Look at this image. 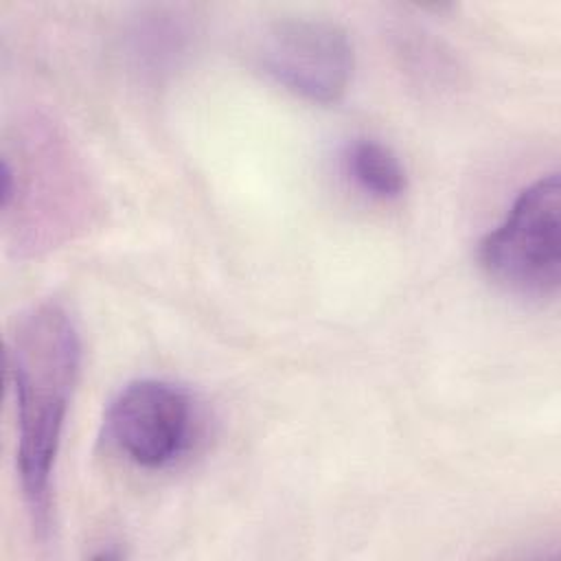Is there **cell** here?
<instances>
[{"label":"cell","instance_id":"277c9868","mask_svg":"<svg viewBox=\"0 0 561 561\" xmlns=\"http://www.w3.org/2000/svg\"><path fill=\"white\" fill-rule=\"evenodd\" d=\"M204 414L182 383L145 377L129 381L110 401L103 419L107 445L127 462L162 471L184 460L197 445Z\"/></svg>","mask_w":561,"mask_h":561},{"label":"cell","instance_id":"7a4b0ae2","mask_svg":"<svg viewBox=\"0 0 561 561\" xmlns=\"http://www.w3.org/2000/svg\"><path fill=\"white\" fill-rule=\"evenodd\" d=\"M0 206L18 250L55 248L81 230L90 213V184L72 147L55 127L35 121L2 153Z\"/></svg>","mask_w":561,"mask_h":561},{"label":"cell","instance_id":"3957f363","mask_svg":"<svg viewBox=\"0 0 561 561\" xmlns=\"http://www.w3.org/2000/svg\"><path fill=\"white\" fill-rule=\"evenodd\" d=\"M482 272L530 300L554 298L561 285V182L546 173L524 186L504 219L478 243Z\"/></svg>","mask_w":561,"mask_h":561},{"label":"cell","instance_id":"8992f818","mask_svg":"<svg viewBox=\"0 0 561 561\" xmlns=\"http://www.w3.org/2000/svg\"><path fill=\"white\" fill-rule=\"evenodd\" d=\"M342 171L364 195L392 202L408 188V173L399 156L381 140L355 138L342 151Z\"/></svg>","mask_w":561,"mask_h":561},{"label":"cell","instance_id":"5b68a950","mask_svg":"<svg viewBox=\"0 0 561 561\" xmlns=\"http://www.w3.org/2000/svg\"><path fill=\"white\" fill-rule=\"evenodd\" d=\"M256 59L283 90L309 103H337L353 79L355 53L348 33L322 18H287L265 28Z\"/></svg>","mask_w":561,"mask_h":561},{"label":"cell","instance_id":"6da1fadb","mask_svg":"<svg viewBox=\"0 0 561 561\" xmlns=\"http://www.w3.org/2000/svg\"><path fill=\"white\" fill-rule=\"evenodd\" d=\"M9 379L18 419V476L33 533L55 524V467L81 370V335L59 302L24 311L9 335Z\"/></svg>","mask_w":561,"mask_h":561}]
</instances>
